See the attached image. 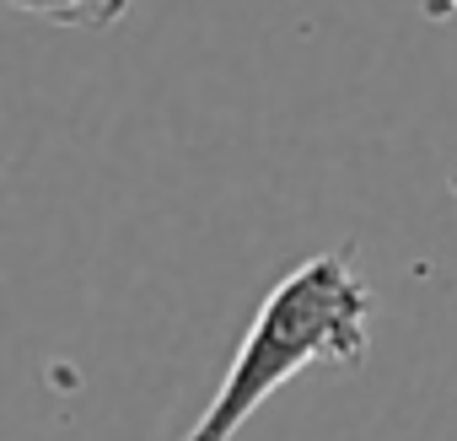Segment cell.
Wrapping results in <instances>:
<instances>
[{
    "instance_id": "obj_1",
    "label": "cell",
    "mask_w": 457,
    "mask_h": 441,
    "mask_svg": "<svg viewBox=\"0 0 457 441\" xmlns=\"http://www.w3.org/2000/svg\"><path fill=\"white\" fill-rule=\"evenodd\" d=\"M371 350V286L355 270V248H328L275 280L259 318L248 323L215 398L183 441H232L296 371L361 366Z\"/></svg>"
},
{
    "instance_id": "obj_2",
    "label": "cell",
    "mask_w": 457,
    "mask_h": 441,
    "mask_svg": "<svg viewBox=\"0 0 457 441\" xmlns=\"http://www.w3.org/2000/svg\"><path fill=\"white\" fill-rule=\"evenodd\" d=\"M6 6L22 17H44L54 28H87V33H103L129 17V0H6Z\"/></svg>"
},
{
    "instance_id": "obj_3",
    "label": "cell",
    "mask_w": 457,
    "mask_h": 441,
    "mask_svg": "<svg viewBox=\"0 0 457 441\" xmlns=\"http://www.w3.org/2000/svg\"><path fill=\"white\" fill-rule=\"evenodd\" d=\"M430 22H446V17H457V0H425V6H420Z\"/></svg>"
}]
</instances>
